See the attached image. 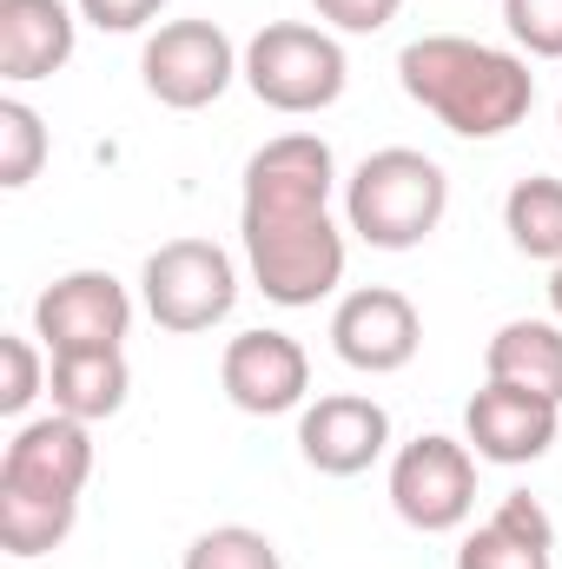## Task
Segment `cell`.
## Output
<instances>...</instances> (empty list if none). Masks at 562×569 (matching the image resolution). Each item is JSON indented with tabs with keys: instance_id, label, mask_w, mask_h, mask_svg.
I'll return each mask as SVG.
<instances>
[{
	"instance_id": "6da1fadb",
	"label": "cell",
	"mask_w": 562,
	"mask_h": 569,
	"mask_svg": "<svg viewBox=\"0 0 562 569\" xmlns=\"http://www.w3.org/2000/svg\"><path fill=\"white\" fill-rule=\"evenodd\" d=\"M338 159L318 133H279L245 159L239 192V239L259 291L304 311L344 284V226L331 219Z\"/></svg>"
},
{
	"instance_id": "7a4b0ae2",
	"label": "cell",
	"mask_w": 562,
	"mask_h": 569,
	"mask_svg": "<svg viewBox=\"0 0 562 569\" xmlns=\"http://www.w3.org/2000/svg\"><path fill=\"white\" fill-rule=\"evenodd\" d=\"M398 87L456 140H503L536 107V73L523 53L463 40V33H423L398 53Z\"/></svg>"
},
{
	"instance_id": "3957f363",
	"label": "cell",
	"mask_w": 562,
	"mask_h": 569,
	"mask_svg": "<svg viewBox=\"0 0 562 569\" xmlns=\"http://www.w3.org/2000/svg\"><path fill=\"white\" fill-rule=\"evenodd\" d=\"M450 212V172L418 146H384L344 179V226L378 252H418Z\"/></svg>"
},
{
	"instance_id": "277c9868",
	"label": "cell",
	"mask_w": 562,
	"mask_h": 569,
	"mask_svg": "<svg viewBox=\"0 0 562 569\" xmlns=\"http://www.w3.org/2000/svg\"><path fill=\"white\" fill-rule=\"evenodd\" d=\"M239 80L252 87L259 107L272 113H324L344 100V80H351V60L338 47L331 27H311V20H265L252 40H245V67Z\"/></svg>"
},
{
	"instance_id": "5b68a950",
	"label": "cell",
	"mask_w": 562,
	"mask_h": 569,
	"mask_svg": "<svg viewBox=\"0 0 562 569\" xmlns=\"http://www.w3.org/2000/svg\"><path fill=\"white\" fill-rule=\"evenodd\" d=\"M140 291H145V311H152L159 331L192 338V331H212V325L232 318V305H239V266L212 239H172V246H159L145 259Z\"/></svg>"
},
{
	"instance_id": "8992f818",
	"label": "cell",
	"mask_w": 562,
	"mask_h": 569,
	"mask_svg": "<svg viewBox=\"0 0 562 569\" xmlns=\"http://www.w3.org/2000/svg\"><path fill=\"white\" fill-rule=\"evenodd\" d=\"M245 67V47H232V33L219 20H165L152 27L140 47V80L145 93L172 113H199L212 107Z\"/></svg>"
},
{
	"instance_id": "52a82bcc",
	"label": "cell",
	"mask_w": 562,
	"mask_h": 569,
	"mask_svg": "<svg viewBox=\"0 0 562 569\" xmlns=\"http://www.w3.org/2000/svg\"><path fill=\"white\" fill-rule=\"evenodd\" d=\"M391 510L423 537L463 530L476 510V450L463 437H443V430L411 437L391 457Z\"/></svg>"
},
{
	"instance_id": "ba28073f",
	"label": "cell",
	"mask_w": 562,
	"mask_h": 569,
	"mask_svg": "<svg viewBox=\"0 0 562 569\" xmlns=\"http://www.w3.org/2000/svg\"><path fill=\"white\" fill-rule=\"evenodd\" d=\"M133 331V291L113 272H67L33 298V338L60 351H120Z\"/></svg>"
},
{
	"instance_id": "9c48e42d",
	"label": "cell",
	"mask_w": 562,
	"mask_h": 569,
	"mask_svg": "<svg viewBox=\"0 0 562 569\" xmlns=\"http://www.w3.org/2000/svg\"><path fill=\"white\" fill-rule=\"evenodd\" d=\"M418 345H423V318L398 284H358L331 311V351L364 378L404 371L418 358Z\"/></svg>"
},
{
	"instance_id": "30bf717a",
	"label": "cell",
	"mask_w": 562,
	"mask_h": 569,
	"mask_svg": "<svg viewBox=\"0 0 562 569\" xmlns=\"http://www.w3.org/2000/svg\"><path fill=\"white\" fill-rule=\"evenodd\" d=\"M219 385L245 418H284L311 391V358L291 331H239L219 358Z\"/></svg>"
},
{
	"instance_id": "8fae6325",
	"label": "cell",
	"mask_w": 562,
	"mask_h": 569,
	"mask_svg": "<svg viewBox=\"0 0 562 569\" xmlns=\"http://www.w3.org/2000/svg\"><path fill=\"white\" fill-rule=\"evenodd\" d=\"M384 450H391V411L364 391H331L298 418V457L318 477H364Z\"/></svg>"
},
{
	"instance_id": "7c38bea8",
	"label": "cell",
	"mask_w": 562,
	"mask_h": 569,
	"mask_svg": "<svg viewBox=\"0 0 562 569\" xmlns=\"http://www.w3.org/2000/svg\"><path fill=\"white\" fill-rule=\"evenodd\" d=\"M93 477V425L53 411L7 437L0 450V490H33V497H80Z\"/></svg>"
},
{
	"instance_id": "4fadbf2b",
	"label": "cell",
	"mask_w": 562,
	"mask_h": 569,
	"mask_svg": "<svg viewBox=\"0 0 562 569\" xmlns=\"http://www.w3.org/2000/svg\"><path fill=\"white\" fill-rule=\"evenodd\" d=\"M556 430H562V405L536 398V391H516V385H490L483 378V391L463 405V443L483 463H503V470L550 457Z\"/></svg>"
},
{
	"instance_id": "5bb4252c",
	"label": "cell",
	"mask_w": 562,
	"mask_h": 569,
	"mask_svg": "<svg viewBox=\"0 0 562 569\" xmlns=\"http://www.w3.org/2000/svg\"><path fill=\"white\" fill-rule=\"evenodd\" d=\"M80 47L73 0H0V80H53Z\"/></svg>"
},
{
	"instance_id": "9a60e30c",
	"label": "cell",
	"mask_w": 562,
	"mask_h": 569,
	"mask_svg": "<svg viewBox=\"0 0 562 569\" xmlns=\"http://www.w3.org/2000/svg\"><path fill=\"white\" fill-rule=\"evenodd\" d=\"M456 569H556V523L530 490H510L463 543Z\"/></svg>"
},
{
	"instance_id": "2e32d148",
	"label": "cell",
	"mask_w": 562,
	"mask_h": 569,
	"mask_svg": "<svg viewBox=\"0 0 562 569\" xmlns=\"http://www.w3.org/2000/svg\"><path fill=\"white\" fill-rule=\"evenodd\" d=\"M483 378L562 405V325L556 318H510V325H496V338L483 345Z\"/></svg>"
},
{
	"instance_id": "e0dca14e",
	"label": "cell",
	"mask_w": 562,
	"mask_h": 569,
	"mask_svg": "<svg viewBox=\"0 0 562 569\" xmlns=\"http://www.w3.org/2000/svg\"><path fill=\"white\" fill-rule=\"evenodd\" d=\"M47 391H53V411L100 425V418L127 411V391H133L127 351H60L47 371Z\"/></svg>"
},
{
	"instance_id": "ac0fdd59",
	"label": "cell",
	"mask_w": 562,
	"mask_h": 569,
	"mask_svg": "<svg viewBox=\"0 0 562 569\" xmlns=\"http://www.w3.org/2000/svg\"><path fill=\"white\" fill-rule=\"evenodd\" d=\"M80 523V497H33V490H0V550L33 563L60 550Z\"/></svg>"
},
{
	"instance_id": "d6986e66",
	"label": "cell",
	"mask_w": 562,
	"mask_h": 569,
	"mask_svg": "<svg viewBox=\"0 0 562 569\" xmlns=\"http://www.w3.org/2000/svg\"><path fill=\"white\" fill-rule=\"evenodd\" d=\"M503 232L523 259L562 266V179H550V172L516 179L510 199H503Z\"/></svg>"
},
{
	"instance_id": "ffe728a7",
	"label": "cell",
	"mask_w": 562,
	"mask_h": 569,
	"mask_svg": "<svg viewBox=\"0 0 562 569\" xmlns=\"http://www.w3.org/2000/svg\"><path fill=\"white\" fill-rule=\"evenodd\" d=\"M179 569H284L279 543L252 523H219V530H199L185 563Z\"/></svg>"
},
{
	"instance_id": "44dd1931",
	"label": "cell",
	"mask_w": 562,
	"mask_h": 569,
	"mask_svg": "<svg viewBox=\"0 0 562 569\" xmlns=\"http://www.w3.org/2000/svg\"><path fill=\"white\" fill-rule=\"evenodd\" d=\"M40 166H47V127H40V113L27 100L7 93L0 100V186L20 192V186L40 179Z\"/></svg>"
},
{
	"instance_id": "7402d4cb",
	"label": "cell",
	"mask_w": 562,
	"mask_h": 569,
	"mask_svg": "<svg viewBox=\"0 0 562 569\" xmlns=\"http://www.w3.org/2000/svg\"><path fill=\"white\" fill-rule=\"evenodd\" d=\"M503 27L530 60H562V0H503Z\"/></svg>"
},
{
	"instance_id": "603a6c76",
	"label": "cell",
	"mask_w": 562,
	"mask_h": 569,
	"mask_svg": "<svg viewBox=\"0 0 562 569\" xmlns=\"http://www.w3.org/2000/svg\"><path fill=\"white\" fill-rule=\"evenodd\" d=\"M0 365H7V385H0V418H27V405L47 391V365H40L33 338H0Z\"/></svg>"
},
{
	"instance_id": "cb8c5ba5",
	"label": "cell",
	"mask_w": 562,
	"mask_h": 569,
	"mask_svg": "<svg viewBox=\"0 0 562 569\" xmlns=\"http://www.w3.org/2000/svg\"><path fill=\"white\" fill-rule=\"evenodd\" d=\"M311 7L331 33H384L404 13V0H311Z\"/></svg>"
},
{
	"instance_id": "d4e9b609",
	"label": "cell",
	"mask_w": 562,
	"mask_h": 569,
	"mask_svg": "<svg viewBox=\"0 0 562 569\" xmlns=\"http://www.w3.org/2000/svg\"><path fill=\"white\" fill-rule=\"evenodd\" d=\"M80 20H93L100 33H140L165 13V0H73Z\"/></svg>"
},
{
	"instance_id": "484cf974",
	"label": "cell",
	"mask_w": 562,
	"mask_h": 569,
	"mask_svg": "<svg viewBox=\"0 0 562 569\" xmlns=\"http://www.w3.org/2000/svg\"><path fill=\"white\" fill-rule=\"evenodd\" d=\"M550 311H556V325H562V266H550Z\"/></svg>"
},
{
	"instance_id": "4316f807",
	"label": "cell",
	"mask_w": 562,
	"mask_h": 569,
	"mask_svg": "<svg viewBox=\"0 0 562 569\" xmlns=\"http://www.w3.org/2000/svg\"><path fill=\"white\" fill-rule=\"evenodd\" d=\"M556 127H562V107H556Z\"/></svg>"
}]
</instances>
